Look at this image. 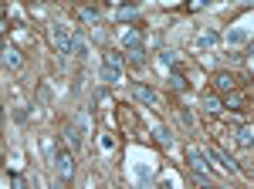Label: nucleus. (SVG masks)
Here are the masks:
<instances>
[{
	"mask_svg": "<svg viewBox=\"0 0 254 189\" xmlns=\"http://www.w3.org/2000/svg\"><path fill=\"white\" fill-rule=\"evenodd\" d=\"M48 34H51V44H55V51H58V54H75L78 41H75V34H71L64 24H51V27H48Z\"/></svg>",
	"mask_w": 254,
	"mask_h": 189,
	"instance_id": "1",
	"label": "nucleus"
},
{
	"mask_svg": "<svg viewBox=\"0 0 254 189\" xmlns=\"http://www.w3.org/2000/svg\"><path fill=\"white\" fill-rule=\"evenodd\" d=\"M187 162H190V169H193V176L200 179V183H214V172H210V155L200 149H190L187 152Z\"/></svg>",
	"mask_w": 254,
	"mask_h": 189,
	"instance_id": "2",
	"label": "nucleus"
},
{
	"mask_svg": "<svg viewBox=\"0 0 254 189\" xmlns=\"http://www.w3.org/2000/svg\"><path fill=\"white\" fill-rule=\"evenodd\" d=\"M51 159H55V172H58V179L68 183V179L75 176V155H71L68 149H55V152H51Z\"/></svg>",
	"mask_w": 254,
	"mask_h": 189,
	"instance_id": "3",
	"label": "nucleus"
},
{
	"mask_svg": "<svg viewBox=\"0 0 254 189\" xmlns=\"http://www.w3.org/2000/svg\"><path fill=\"white\" fill-rule=\"evenodd\" d=\"M207 155H210V159H214V162H217V166H220L224 172H227V176H237V162L231 159V155H227V152H220V149H210Z\"/></svg>",
	"mask_w": 254,
	"mask_h": 189,
	"instance_id": "4",
	"label": "nucleus"
},
{
	"mask_svg": "<svg viewBox=\"0 0 254 189\" xmlns=\"http://www.w3.org/2000/svg\"><path fill=\"white\" fill-rule=\"evenodd\" d=\"M132 98L142 101V105H156V101H159V94L153 92L149 85H132Z\"/></svg>",
	"mask_w": 254,
	"mask_h": 189,
	"instance_id": "5",
	"label": "nucleus"
},
{
	"mask_svg": "<svg viewBox=\"0 0 254 189\" xmlns=\"http://www.w3.org/2000/svg\"><path fill=\"white\" fill-rule=\"evenodd\" d=\"M214 88H217V92H224V94L237 92V81H234V75H227V71H217V75H214Z\"/></svg>",
	"mask_w": 254,
	"mask_h": 189,
	"instance_id": "6",
	"label": "nucleus"
},
{
	"mask_svg": "<svg viewBox=\"0 0 254 189\" xmlns=\"http://www.w3.org/2000/svg\"><path fill=\"white\" fill-rule=\"evenodd\" d=\"M234 139H237V145H241V149H251V145H254V125H237Z\"/></svg>",
	"mask_w": 254,
	"mask_h": 189,
	"instance_id": "7",
	"label": "nucleus"
},
{
	"mask_svg": "<svg viewBox=\"0 0 254 189\" xmlns=\"http://www.w3.org/2000/svg\"><path fill=\"white\" fill-rule=\"evenodd\" d=\"M122 44H126L132 54H139V51H142V34H139V31H126V34H122Z\"/></svg>",
	"mask_w": 254,
	"mask_h": 189,
	"instance_id": "8",
	"label": "nucleus"
},
{
	"mask_svg": "<svg viewBox=\"0 0 254 189\" xmlns=\"http://www.w3.org/2000/svg\"><path fill=\"white\" fill-rule=\"evenodd\" d=\"M3 68H20V54L10 44H3Z\"/></svg>",
	"mask_w": 254,
	"mask_h": 189,
	"instance_id": "9",
	"label": "nucleus"
},
{
	"mask_svg": "<svg viewBox=\"0 0 254 189\" xmlns=\"http://www.w3.org/2000/svg\"><path fill=\"white\" fill-rule=\"evenodd\" d=\"M217 41H220V34H217V31H207V34H200V38H196V47H200V51H207V47H214Z\"/></svg>",
	"mask_w": 254,
	"mask_h": 189,
	"instance_id": "10",
	"label": "nucleus"
},
{
	"mask_svg": "<svg viewBox=\"0 0 254 189\" xmlns=\"http://www.w3.org/2000/svg\"><path fill=\"white\" fill-rule=\"evenodd\" d=\"M102 81H105V85H119V81H122V71H119V68H109V64H102Z\"/></svg>",
	"mask_w": 254,
	"mask_h": 189,
	"instance_id": "11",
	"label": "nucleus"
},
{
	"mask_svg": "<svg viewBox=\"0 0 254 189\" xmlns=\"http://www.w3.org/2000/svg\"><path fill=\"white\" fill-rule=\"evenodd\" d=\"M203 108H207L210 115H220V112H224V101L214 98V94H207V98H203Z\"/></svg>",
	"mask_w": 254,
	"mask_h": 189,
	"instance_id": "12",
	"label": "nucleus"
},
{
	"mask_svg": "<svg viewBox=\"0 0 254 189\" xmlns=\"http://www.w3.org/2000/svg\"><path fill=\"white\" fill-rule=\"evenodd\" d=\"M159 61H163L170 71H176V64H180V54H176V51H163V54H159Z\"/></svg>",
	"mask_w": 254,
	"mask_h": 189,
	"instance_id": "13",
	"label": "nucleus"
},
{
	"mask_svg": "<svg viewBox=\"0 0 254 189\" xmlns=\"http://www.w3.org/2000/svg\"><path fill=\"white\" fill-rule=\"evenodd\" d=\"M170 85H173L176 92H187V88H190V85H187V78L180 75V71H170Z\"/></svg>",
	"mask_w": 254,
	"mask_h": 189,
	"instance_id": "14",
	"label": "nucleus"
},
{
	"mask_svg": "<svg viewBox=\"0 0 254 189\" xmlns=\"http://www.w3.org/2000/svg\"><path fill=\"white\" fill-rule=\"evenodd\" d=\"M105 64H109V68H119V71H122V54H119V51H105Z\"/></svg>",
	"mask_w": 254,
	"mask_h": 189,
	"instance_id": "15",
	"label": "nucleus"
},
{
	"mask_svg": "<svg viewBox=\"0 0 254 189\" xmlns=\"http://www.w3.org/2000/svg\"><path fill=\"white\" fill-rule=\"evenodd\" d=\"M156 139L163 142V145H170V142H173V132H170L166 125H156Z\"/></svg>",
	"mask_w": 254,
	"mask_h": 189,
	"instance_id": "16",
	"label": "nucleus"
},
{
	"mask_svg": "<svg viewBox=\"0 0 254 189\" xmlns=\"http://www.w3.org/2000/svg\"><path fill=\"white\" fill-rule=\"evenodd\" d=\"M227 41H231V44H244V41H248V31H241V27H234V31L227 34Z\"/></svg>",
	"mask_w": 254,
	"mask_h": 189,
	"instance_id": "17",
	"label": "nucleus"
},
{
	"mask_svg": "<svg viewBox=\"0 0 254 189\" xmlns=\"http://www.w3.org/2000/svg\"><path fill=\"white\" fill-rule=\"evenodd\" d=\"M81 17H85V20H92V24H95V20L102 17V14H98V7H81Z\"/></svg>",
	"mask_w": 254,
	"mask_h": 189,
	"instance_id": "18",
	"label": "nucleus"
},
{
	"mask_svg": "<svg viewBox=\"0 0 254 189\" xmlns=\"http://www.w3.org/2000/svg\"><path fill=\"white\" fill-rule=\"evenodd\" d=\"M241 105H244V98H241L237 92H231V94H227V108H241Z\"/></svg>",
	"mask_w": 254,
	"mask_h": 189,
	"instance_id": "19",
	"label": "nucleus"
},
{
	"mask_svg": "<svg viewBox=\"0 0 254 189\" xmlns=\"http://www.w3.org/2000/svg\"><path fill=\"white\" fill-rule=\"evenodd\" d=\"M64 135H68V142H71V145H81V135L75 132V129H71V125H68V129H64Z\"/></svg>",
	"mask_w": 254,
	"mask_h": 189,
	"instance_id": "20",
	"label": "nucleus"
},
{
	"mask_svg": "<svg viewBox=\"0 0 254 189\" xmlns=\"http://www.w3.org/2000/svg\"><path fill=\"white\" fill-rule=\"evenodd\" d=\"M132 68H136V71H142V68H146V57H142V51H139V54H132Z\"/></svg>",
	"mask_w": 254,
	"mask_h": 189,
	"instance_id": "21",
	"label": "nucleus"
},
{
	"mask_svg": "<svg viewBox=\"0 0 254 189\" xmlns=\"http://www.w3.org/2000/svg\"><path fill=\"white\" fill-rule=\"evenodd\" d=\"M159 189H173V179H163V183H159Z\"/></svg>",
	"mask_w": 254,
	"mask_h": 189,
	"instance_id": "22",
	"label": "nucleus"
},
{
	"mask_svg": "<svg viewBox=\"0 0 254 189\" xmlns=\"http://www.w3.org/2000/svg\"><path fill=\"white\" fill-rule=\"evenodd\" d=\"M248 57H251V61H254V41H251V44H248Z\"/></svg>",
	"mask_w": 254,
	"mask_h": 189,
	"instance_id": "23",
	"label": "nucleus"
}]
</instances>
